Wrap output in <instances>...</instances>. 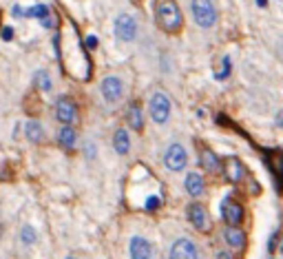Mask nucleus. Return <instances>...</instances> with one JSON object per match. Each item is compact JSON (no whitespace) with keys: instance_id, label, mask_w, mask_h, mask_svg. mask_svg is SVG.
<instances>
[{"instance_id":"obj_1","label":"nucleus","mask_w":283,"mask_h":259,"mask_svg":"<svg viewBox=\"0 0 283 259\" xmlns=\"http://www.w3.org/2000/svg\"><path fill=\"white\" fill-rule=\"evenodd\" d=\"M155 20L166 33H177L184 25L181 11L175 0H155Z\"/></svg>"},{"instance_id":"obj_2","label":"nucleus","mask_w":283,"mask_h":259,"mask_svg":"<svg viewBox=\"0 0 283 259\" xmlns=\"http://www.w3.org/2000/svg\"><path fill=\"white\" fill-rule=\"evenodd\" d=\"M193 7V18L201 29H210L217 23V9L212 0H190Z\"/></svg>"},{"instance_id":"obj_3","label":"nucleus","mask_w":283,"mask_h":259,"mask_svg":"<svg viewBox=\"0 0 283 259\" xmlns=\"http://www.w3.org/2000/svg\"><path fill=\"white\" fill-rule=\"evenodd\" d=\"M148 113L155 124H166L168 117H170V100H168V95L162 93V91H155V93L150 95Z\"/></svg>"},{"instance_id":"obj_4","label":"nucleus","mask_w":283,"mask_h":259,"mask_svg":"<svg viewBox=\"0 0 283 259\" xmlns=\"http://www.w3.org/2000/svg\"><path fill=\"white\" fill-rule=\"evenodd\" d=\"M164 164H166V169L172 171V173L184 171L186 164H188V153H186V148L177 142L170 144V146L166 148V153H164Z\"/></svg>"},{"instance_id":"obj_5","label":"nucleus","mask_w":283,"mask_h":259,"mask_svg":"<svg viewBox=\"0 0 283 259\" xmlns=\"http://www.w3.org/2000/svg\"><path fill=\"white\" fill-rule=\"evenodd\" d=\"M115 38L122 42H133L137 36V23L133 16L128 14H119L117 18H115Z\"/></svg>"},{"instance_id":"obj_6","label":"nucleus","mask_w":283,"mask_h":259,"mask_svg":"<svg viewBox=\"0 0 283 259\" xmlns=\"http://www.w3.org/2000/svg\"><path fill=\"white\" fill-rule=\"evenodd\" d=\"M56 117L60 124H73L78 120V104L71 98L62 95V98L56 100Z\"/></svg>"},{"instance_id":"obj_7","label":"nucleus","mask_w":283,"mask_h":259,"mask_svg":"<svg viewBox=\"0 0 283 259\" xmlns=\"http://www.w3.org/2000/svg\"><path fill=\"white\" fill-rule=\"evenodd\" d=\"M168 259H199V248L193 239L188 237H181L175 244L170 246V255Z\"/></svg>"},{"instance_id":"obj_8","label":"nucleus","mask_w":283,"mask_h":259,"mask_svg":"<svg viewBox=\"0 0 283 259\" xmlns=\"http://www.w3.org/2000/svg\"><path fill=\"white\" fill-rule=\"evenodd\" d=\"M124 95V85L117 76H109L102 80V98L109 104H117Z\"/></svg>"},{"instance_id":"obj_9","label":"nucleus","mask_w":283,"mask_h":259,"mask_svg":"<svg viewBox=\"0 0 283 259\" xmlns=\"http://www.w3.org/2000/svg\"><path fill=\"white\" fill-rule=\"evenodd\" d=\"M221 215H224V222L228 224V226H239L243 219V208H241V204L232 201V195H228L221 201Z\"/></svg>"},{"instance_id":"obj_10","label":"nucleus","mask_w":283,"mask_h":259,"mask_svg":"<svg viewBox=\"0 0 283 259\" xmlns=\"http://www.w3.org/2000/svg\"><path fill=\"white\" fill-rule=\"evenodd\" d=\"M188 219H190V224H193L197 230H203V232H208L212 228V222H210V215H208V210L203 208L201 204H190L188 206Z\"/></svg>"},{"instance_id":"obj_11","label":"nucleus","mask_w":283,"mask_h":259,"mask_svg":"<svg viewBox=\"0 0 283 259\" xmlns=\"http://www.w3.org/2000/svg\"><path fill=\"white\" fill-rule=\"evenodd\" d=\"M199 166H201L206 173H212L217 175L221 171V160L217 157V153L208 146H201L199 148Z\"/></svg>"},{"instance_id":"obj_12","label":"nucleus","mask_w":283,"mask_h":259,"mask_svg":"<svg viewBox=\"0 0 283 259\" xmlns=\"http://www.w3.org/2000/svg\"><path fill=\"white\" fill-rule=\"evenodd\" d=\"M224 175L228 182L239 184L243 177H246V166H243L241 160H237V157H228L224 164Z\"/></svg>"},{"instance_id":"obj_13","label":"nucleus","mask_w":283,"mask_h":259,"mask_svg":"<svg viewBox=\"0 0 283 259\" xmlns=\"http://www.w3.org/2000/svg\"><path fill=\"white\" fill-rule=\"evenodd\" d=\"M128 248H131V259H150L153 257V246H150V241H146L144 237H140V235L133 237Z\"/></svg>"},{"instance_id":"obj_14","label":"nucleus","mask_w":283,"mask_h":259,"mask_svg":"<svg viewBox=\"0 0 283 259\" xmlns=\"http://www.w3.org/2000/svg\"><path fill=\"white\" fill-rule=\"evenodd\" d=\"M57 142H60L62 148H66V151H73L75 146H78V133H75V129L71 124H62L60 131H57Z\"/></svg>"},{"instance_id":"obj_15","label":"nucleus","mask_w":283,"mask_h":259,"mask_svg":"<svg viewBox=\"0 0 283 259\" xmlns=\"http://www.w3.org/2000/svg\"><path fill=\"white\" fill-rule=\"evenodd\" d=\"M224 237H226V241H228L230 248H234V250L246 248V232H243L239 226H228L224 230Z\"/></svg>"},{"instance_id":"obj_16","label":"nucleus","mask_w":283,"mask_h":259,"mask_svg":"<svg viewBox=\"0 0 283 259\" xmlns=\"http://www.w3.org/2000/svg\"><path fill=\"white\" fill-rule=\"evenodd\" d=\"M25 138L33 144H40L44 140V126L35 120H27L25 124Z\"/></svg>"},{"instance_id":"obj_17","label":"nucleus","mask_w":283,"mask_h":259,"mask_svg":"<svg viewBox=\"0 0 283 259\" xmlns=\"http://www.w3.org/2000/svg\"><path fill=\"white\" fill-rule=\"evenodd\" d=\"M184 186H186V191H188L193 197H199V195H203V188H206V184H203V177H201V175L188 173V175H186Z\"/></svg>"},{"instance_id":"obj_18","label":"nucleus","mask_w":283,"mask_h":259,"mask_svg":"<svg viewBox=\"0 0 283 259\" xmlns=\"http://www.w3.org/2000/svg\"><path fill=\"white\" fill-rule=\"evenodd\" d=\"M113 148L115 153H119V155H126L128 151H131V138H128L126 129H117L113 135Z\"/></svg>"},{"instance_id":"obj_19","label":"nucleus","mask_w":283,"mask_h":259,"mask_svg":"<svg viewBox=\"0 0 283 259\" xmlns=\"http://www.w3.org/2000/svg\"><path fill=\"white\" fill-rule=\"evenodd\" d=\"M126 117H128V124H131L135 131L144 129V126H142V124H144V122H142V111H140V107H137V104H131V107H128Z\"/></svg>"},{"instance_id":"obj_20","label":"nucleus","mask_w":283,"mask_h":259,"mask_svg":"<svg viewBox=\"0 0 283 259\" xmlns=\"http://www.w3.org/2000/svg\"><path fill=\"white\" fill-rule=\"evenodd\" d=\"M35 86H38V91H42V93H49V91L53 89V82H51V78H49L47 71L35 73Z\"/></svg>"},{"instance_id":"obj_21","label":"nucleus","mask_w":283,"mask_h":259,"mask_svg":"<svg viewBox=\"0 0 283 259\" xmlns=\"http://www.w3.org/2000/svg\"><path fill=\"white\" fill-rule=\"evenodd\" d=\"M272 171L279 179V188L283 186V153L281 151H274V157H272Z\"/></svg>"},{"instance_id":"obj_22","label":"nucleus","mask_w":283,"mask_h":259,"mask_svg":"<svg viewBox=\"0 0 283 259\" xmlns=\"http://www.w3.org/2000/svg\"><path fill=\"white\" fill-rule=\"evenodd\" d=\"M20 241L25 246H33L35 241H38V232H35L33 226H22L20 230Z\"/></svg>"},{"instance_id":"obj_23","label":"nucleus","mask_w":283,"mask_h":259,"mask_svg":"<svg viewBox=\"0 0 283 259\" xmlns=\"http://www.w3.org/2000/svg\"><path fill=\"white\" fill-rule=\"evenodd\" d=\"M25 16L27 18H47L49 16V7L47 5H35V7H31V9H27L25 11Z\"/></svg>"},{"instance_id":"obj_24","label":"nucleus","mask_w":283,"mask_h":259,"mask_svg":"<svg viewBox=\"0 0 283 259\" xmlns=\"http://www.w3.org/2000/svg\"><path fill=\"white\" fill-rule=\"evenodd\" d=\"M228 76H230V58L226 56V58H224V67H221V71L217 73V80H226Z\"/></svg>"},{"instance_id":"obj_25","label":"nucleus","mask_w":283,"mask_h":259,"mask_svg":"<svg viewBox=\"0 0 283 259\" xmlns=\"http://www.w3.org/2000/svg\"><path fill=\"white\" fill-rule=\"evenodd\" d=\"M155 208H159V197L150 195L148 200H146V210H155Z\"/></svg>"},{"instance_id":"obj_26","label":"nucleus","mask_w":283,"mask_h":259,"mask_svg":"<svg viewBox=\"0 0 283 259\" xmlns=\"http://www.w3.org/2000/svg\"><path fill=\"white\" fill-rule=\"evenodd\" d=\"M0 36H2V40H11V38H13V29L11 27H2Z\"/></svg>"},{"instance_id":"obj_27","label":"nucleus","mask_w":283,"mask_h":259,"mask_svg":"<svg viewBox=\"0 0 283 259\" xmlns=\"http://www.w3.org/2000/svg\"><path fill=\"white\" fill-rule=\"evenodd\" d=\"M84 47H86V49H95V47H97V38H95V36H86V42H84Z\"/></svg>"},{"instance_id":"obj_28","label":"nucleus","mask_w":283,"mask_h":259,"mask_svg":"<svg viewBox=\"0 0 283 259\" xmlns=\"http://www.w3.org/2000/svg\"><path fill=\"white\" fill-rule=\"evenodd\" d=\"M40 23H42V27H53V20L49 18V16H47V18H42Z\"/></svg>"},{"instance_id":"obj_29","label":"nucleus","mask_w":283,"mask_h":259,"mask_svg":"<svg viewBox=\"0 0 283 259\" xmlns=\"http://www.w3.org/2000/svg\"><path fill=\"white\" fill-rule=\"evenodd\" d=\"M217 259H232V257H230V255H228V253H226V250H221V253H219V255H217Z\"/></svg>"},{"instance_id":"obj_30","label":"nucleus","mask_w":283,"mask_h":259,"mask_svg":"<svg viewBox=\"0 0 283 259\" xmlns=\"http://www.w3.org/2000/svg\"><path fill=\"white\" fill-rule=\"evenodd\" d=\"M256 5H259V7H268V0H256Z\"/></svg>"},{"instance_id":"obj_31","label":"nucleus","mask_w":283,"mask_h":259,"mask_svg":"<svg viewBox=\"0 0 283 259\" xmlns=\"http://www.w3.org/2000/svg\"><path fill=\"white\" fill-rule=\"evenodd\" d=\"M277 126H283V113H281V115L277 117Z\"/></svg>"},{"instance_id":"obj_32","label":"nucleus","mask_w":283,"mask_h":259,"mask_svg":"<svg viewBox=\"0 0 283 259\" xmlns=\"http://www.w3.org/2000/svg\"><path fill=\"white\" fill-rule=\"evenodd\" d=\"M281 253H283V241H281Z\"/></svg>"},{"instance_id":"obj_33","label":"nucleus","mask_w":283,"mask_h":259,"mask_svg":"<svg viewBox=\"0 0 283 259\" xmlns=\"http://www.w3.org/2000/svg\"><path fill=\"white\" fill-rule=\"evenodd\" d=\"M66 259H73V257H66Z\"/></svg>"}]
</instances>
